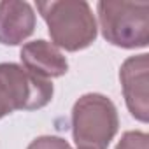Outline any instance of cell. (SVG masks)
Segmentation results:
<instances>
[{"mask_svg":"<svg viewBox=\"0 0 149 149\" xmlns=\"http://www.w3.org/2000/svg\"><path fill=\"white\" fill-rule=\"evenodd\" d=\"M19 58L21 65L28 72L47 81L53 77H61L68 72V61L63 53L56 46L42 39L23 44Z\"/></svg>","mask_w":149,"mask_h":149,"instance_id":"8992f818","label":"cell"},{"mask_svg":"<svg viewBox=\"0 0 149 149\" xmlns=\"http://www.w3.org/2000/svg\"><path fill=\"white\" fill-rule=\"evenodd\" d=\"M26 149H72L70 144L56 135H40L37 139H33Z\"/></svg>","mask_w":149,"mask_h":149,"instance_id":"9c48e42d","label":"cell"},{"mask_svg":"<svg viewBox=\"0 0 149 149\" xmlns=\"http://www.w3.org/2000/svg\"><path fill=\"white\" fill-rule=\"evenodd\" d=\"M116 149H149V135L140 130H130L121 135Z\"/></svg>","mask_w":149,"mask_h":149,"instance_id":"ba28073f","label":"cell"},{"mask_svg":"<svg viewBox=\"0 0 149 149\" xmlns=\"http://www.w3.org/2000/svg\"><path fill=\"white\" fill-rule=\"evenodd\" d=\"M51 81L28 72L23 65L0 63V119L16 111H37L53 100Z\"/></svg>","mask_w":149,"mask_h":149,"instance_id":"277c9868","label":"cell"},{"mask_svg":"<svg viewBox=\"0 0 149 149\" xmlns=\"http://www.w3.org/2000/svg\"><path fill=\"white\" fill-rule=\"evenodd\" d=\"M119 128L118 107L102 93H86L72 107V137L77 149H107Z\"/></svg>","mask_w":149,"mask_h":149,"instance_id":"7a4b0ae2","label":"cell"},{"mask_svg":"<svg viewBox=\"0 0 149 149\" xmlns=\"http://www.w3.org/2000/svg\"><path fill=\"white\" fill-rule=\"evenodd\" d=\"M147 74H149V56L146 53L126 58L119 68V81L126 107L130 114L140 123L149 121Z\"/></svg>","mask_w":149,"mask_h":149,"instance_id":"5b68a950","label":"cell"},{"mask_svg":"<svg viewBox=\"0 0 149 149\" xmlns=\"http://www.w3.org/2000/svg\"><path fill=\"white\" fill-rule=\"evenodd\" d=\"M37 11L47 25L51 44L65 51L90 47L98 33L95 14L84 0L37 2Z\"/></svg>","mask_w":149,"mask_h":149,"instance_id":"6da1fadb","label":"cell"},{"mask_svg":"<svg viewBox=\"0 0 149 149\" xmlns=\"http://www.w3.org/2000/svg\"><path fill=\"white\" fill-rule=\"evenodd\" d=\"M35 30V11L28 2L2 0L0 2V44L18 46Z\"/></svg>","mask_w":149,"mask_h":149,"instance_id":"52a82bcc","label":"cell"},{"mask_svg":"<svg viewBox=\"0 0 149 149\" xmlns=\"http://www.w3.org/2000/svg\"><path fill=\"white\" fill-rule=\"evenodd\" d=\"M98 23L104 39L123 49L147 47L149 44V2L102 0L97 4Z\"/></svg>","mask_w":149,"mask_h":149,"instance_id":"3957f363","label":"cell"}]
</instances>
